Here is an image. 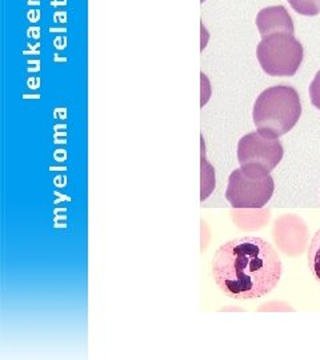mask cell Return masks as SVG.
<instances>
[{"label":"cell","instance_id":"2","mask_svg":"<svg viewBox=\"0 0 320 360\" xmlns=\"http://www.w3.org/2000/svg\"><path fill=\"white\" fill-rule=\"evenodd\" d=\"M300 115L299 94L290 86H274L263 91L252 110L257 129L275 138H281L294 129Z\"/></svg>","mask_w":320,"mask_h":360},{"label":"cell","instance_id":"6","mask_svg":"<svg viewBox=\"0 0 320 360\" xmlns=\"http://www.w3.org/2000/svg\"><path fill=\"white\" fill-rule=\"evenodd\" d=\"M256 26L262 38L278 32L294 34L293 18L283 6H272L259 11L256 16Z\"/></svg>","mask_w":320,"mask_h":360},{"label":"cell","instance_id":"7","mask_svg":"<svg viewBox=\"0 0 320 360\" xmlns=\"http://www.w3.org/2000/svg\"><path fill=\"white\" fill-rule=\"evenodd\" d=\"M308 267L315 281L320 284V229L308 247Z\"/></svg>","mask_w":320,"mask_h":360},{"label":"cell","instance_id":"5","mask_svg":"<svg viewBox=\"0 0 320 360\" xmlns=\"http://www.w3.org/2000/svg\"><path fill=\"white\" fill-rule=\"evenodd\" d=\"M284 150L279 138L262 131L244 135L238 144V160L241 167L269 174L282 162Z\"/></svg>","mask_w":320,"mask_h":360},{"label":"cell","instance_id":"9","mask_svg":"<svg viewBox=\"0 0 320 360\" xmlns=\"http://www.w3.org/2000/svg\"><path fill=\"white\" fill-rule=\"evenodd\" d=\"M309 98L312 104L320 110V71L316 72L312 83L309 84Z\"/></svg>","mask_w":320,"mask_h":360},{"label":"cell","instance_id":"4","mask_svg":"<svg viewBox=\"0 0 320 360\" xmlns=\"http://www.w3.org/2000/svg\"><path fill=\"white\" fill-rule=\"evenodd\" d=\"M275 193L269 174L241 167L230 175L226 199L233 208H263Z\"/></svg>","mask_w":320,"mask_h":360},{"label":"cell","instance_id":"3","mask_svg":"<svg viewBox=\"0 0 320 360\" xmlns=\"http://www.w3.org/2000/svg\"><path fill=\"white\" fill-rule=\"evenodd\" d=\"M256 56L269 77H294L303 62L305 50L294 34H271L257 44Z\"/></svg>","mask_w":320,"mask_h":360},{"label":"cell","instance_id":"8","mask_svg":"<svg viewBox=\"0 0 320 360\" xmlns=\"http://www.w3.org/2000/svg\"><path fill=\"white\" fill-rule=\"evenodd\" d=\"M295 13L305 16H315L320 13V0H288Z\"/></svg>","mask_w":320,"mask_h":360},{"label":"cell","instance_id":"1","mask_svg":"<svg viewBox=\"0 0 320 360\" xmlns=\"http://www.w3.org/2000/svg\"><path fill=\"white\" fill-rule=\"evenodd\" d=\"M282 260L262 238L242 236L220 245L212 259L219 290L236 300H255L269 294L282 278Z\"/></svg>","mask_w":320,"mask_h":360}]
</instances>
